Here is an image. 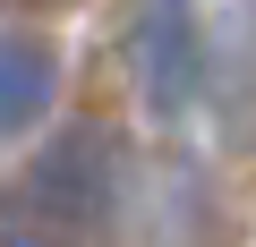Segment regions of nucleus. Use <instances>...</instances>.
I'll use <instances>...</instances> for the list:
<instances>
[{"mask_svg":"<svg viewBox=\"0 0 256 247\" xmlns=\"http://www.w3.org/2000/svg\"><path fill=\"white\" fill-rule=\"evenodd\" d=\"M128 77H137L146 111L180 119L205 77H214V43L196 26V0H137V17H128Z\"/></svg>","mask_w":256,"mask_h":247,"instance_id":"f03ea898","label":"nucleus"},{"mask_svg":"<svg viewBox=\"0 0 256 247\" xmlns=\"http://www.w3.org/2000/svg\"><path fill=\"white\" fill-rule=\"evenodd\" d=\"M111 230H128V247H214V188L196 162H146L120 179V213Z\"/></svg>","mask_w":256,"mask_h":247,"instance_id":"7ed1b4c3","label":"nucleus"},{"mask_svg":"<svg viewBox=\"0 0 256 247\" xmlns=\"http://www.w3.org/2000/svg\"><path fill=\"white\" fill-rule=\"evenodd\" d=\"M222 128H230V145H256V0H230V34H222Z\"/></svg>","mask_w":256,"mask_h":247,"instance_id":"39448f33","label":"nucleus"},{"mask_svg":"<svg viewBox=\"0 0 256 247\" xmlns=\"http://www.w3.org/2000/svg\"><path fill=\"white\" fill-rule=\"evenodd\" d=\"M52 102H60V60H52V43L26 34V26H9V34H0V145L26 137V128H43Z\"/></svg>","mask_w":256,"mask_h":247,"instance_id":"20e7f679","label":"nucleus"},{"mask_svg":"<svg viewBox=\"0 0 256 247\" xmlns=\"http://www.w3.org/2000/svg\"><path fill=\"white\" fill-rule=\"evenodd\" d=\"M0 247H77L26 188H0Z\"/></svg>","mask_w":256,"mask_h":247,"instance_id":"423d86ee","label":"nucleus"},{"mask_svg":"<svg viewBox=\"0 0 256 247\" xmlns=\"http://www.w3.org/2000/svg\"><path fill=\"white\" fill-rule=\"evenodd\" d=\"M120 179H128V162H120V137L102 128V119H77V128H60L43 154H34V171L18 179L68 239H94V230H111V213H120Z\"/></svg>","mask_w":256,"mask_h":247,"instance_id":"f257e3e1","label":"nucleus"}]
</instances>
